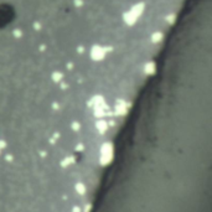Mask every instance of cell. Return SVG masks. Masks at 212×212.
<instances>
[{
  "label": "cell",
  "mask_w": 212,
  "mask_h": 212,
  "mask_svg": "<svg viewBox=\"0 0 212 212\" xmlns=\"http://www.w3.org/2000/svg\"><path fill=\"white\" fill-rule=\"evenodd\" d=\"M15 19V9L11 4H0V29L6 28Z\"/></svg>",
  "instance_id": "cell-1"
}]
</instances>
